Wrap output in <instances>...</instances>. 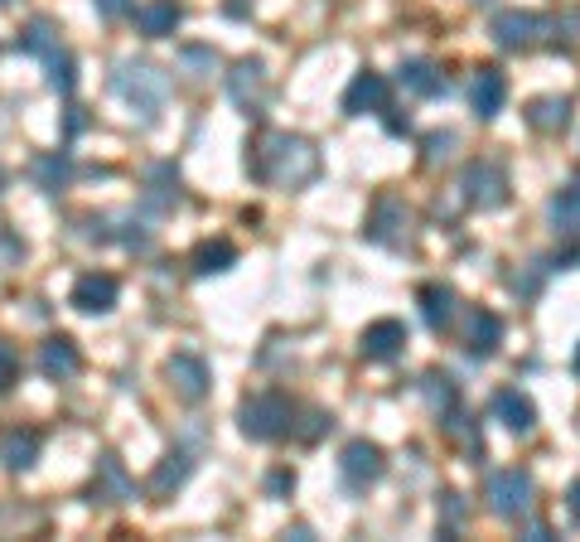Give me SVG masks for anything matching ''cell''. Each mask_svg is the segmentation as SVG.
<instances>
[{"instance_id": "22", "label": "cell", "mask_w": 580, "mask_h": 542, "mask_svg": "<svg viewBox=\"0 0 580 542\" xmlns=\"http://www.w3.org/2000/svg\"><path fill=\"white\" fill-rule=\"evenodd\" d=\"M551 228H557L561 243H580V184L551 200Z\"/></svg>"}, {"instance_id": "31", "label": "cell", "mask_w": 580, "mask_h": 542, "mask_svg": "<svg viewBox=\"0 0 580 542\" xmlns=\"http://www.w3.org/2000/svg\"><path fill=\"white\" fill-rule=\"evenodd\" d=\"M15 378H20V354L10 349L6 339H0V392L15 388Z\"/></svg>"}, {"instance_id": "2", "label": "cell", "mask_w": 580, "mask_h": 542, "mask_svg": "<svg viewBox=\"0 0 580 542\" xmlns=\"http://www.w3.org/2000/svg\"><path fill=\"white\" fill-rule=\"evenodd\" d=\"M112 88H116V98H122L126 108H136L145 116V122H151V116L169 102V73L155 69V63H136V59L116 63Z\"/></svg>"}, {"instance_id": "27", "label": "cell", "mask_w": 580, "mask_h": 542, "mask_svg": "<svg viewBox=\"0 0 580 542\" xmlns=\"http://www.w3.org/2000/svg\"><path fill=\"white\" fill-rule=\"evenodd\" d=\"M20 49H24V54H39V59L59 54L63 39H59V30H54V20H30V30L20 34Z\"/></svg>"}, {"instance_id": "4", "label": "cell", "mask_w": 580, "mask_h": 542, "mask_svg": "<svg viewBox=\"0 0 580 542\" xmlns=\"http://www.w3.org/2000/svg\"><path fill=\"white\" fill-rule=\"evenodd\" d=\"M459 190H465V204L484 208V214H494V208L508 204V175L498 161H474L465 170V184H459Z\"/></svg>"}, {"instance_id": "9", "label": "cell", "mask_w": 580, "mask_h": 542, "mask_svg": "<svg viewBox=\"0 0 580 542\" xmlns=\"http://www.w3.org/2000/svg\"><path fill=\"white\" fill-rule=\"evenodd\" d=\"M165 378H169V388H175L179 402H204L208 398V364L199 354H175V359L165 364Z\"/></svg>"}, {"instance_id": "32", "label": "cell", "mask_w": 580, "mask_h": 542, "mask_svg": "<svg viewBox=\"0 0 580 542\" xmlns=\"http://www.w3.org/2000/svg\"><path fill=\"white\" fill-rule=\"evenodd\" d=\"M450 145H455V131H435V136H426V165L450 161Z\"/></svg>"}, {"instance_id": "16", "label": "cell", "mask_w": 580, "mask_h": 542, "mask_svg": "<svg viewBox=\"0 0 580 542\" xmlns=\"http://www.w3.org/2000/svg\"><path fill=\"white\" fill-rule=\"evenodd\" d=\"M363 354L367 359H377V364H387V359H397V354L406 349V325L402 320H373L363 329Z\"/></svg>"}, {"instance_id": "33", "label": "cell", "mask_w": 580, "mask_h": 542, "mask_svg": "<svg viewBox=\"0 0 580 542\" xmlns=\"http://www.w3.org/2000/svg\"><path fill=\"white\" fill-rule=\"evenodd\" d=\"M20 257H24V243L15 233H0V272H10V267H20Z\"/></svg>"}, {"instance_id": "35", "label": "cell", "mask_w": 580, "mask_h": 542, "mask_svg": "<svg viewBox=\"0 0 580 542\" xmlns=\"http://www.w3.org/2000/svg\"><path fill=\"white\" fill-rule=\"evenodd\" d=\"M92 6H97L102 20H116V16H126L131 10V0H92Z\"/></svg>"}, {"instance_id": "13", "label": "cell", "mask_w": 580, "mask_h": 542, "mask_svg": "<svg viewBox=\"0 0 580 542\" xmlns=\"http://www.w3.org/2000/svg\"><path fill=\"white\" fill-rule=\"evenodd\" d=\"M504 102H508V78L498 73V69H479L474 73V83H469V108H474V116H498L504 112Z\"/></svg>"}, {"instance_id": "34", "label": "cell", "mask_w": 580, "mask_h": 542, "mask_svg": "<svg viewBox=\"0 0 580 542\" xmlns=\"http://www.w3.org/2000/svg\"><path fill=\"white\" fill-rule=\"evenodd\" d=\"M184 63H189V69H204V73H214L218 54H214V49H184Z\"/></svg>"}, {"instance_id": "37", "label": "cell", "mask_w": 580, "mask_h": 542, "mask_svg": "<svg viewBox=\"0 0 580 542\" xmlns=\"http://www.w3.org/2000/svg\"><path fill=\"white\" fill-rule=\"evenodd\" d=\"M566 509H571V519L580 523V480H576L571 489H566Z\"/></svg>"}, {"instance_id": "39", "label": "cell", "mask_w": 580, "mask_h": 542, "mask_svg": "<svg viewBox=\"0 0 580 542\" xmlns=\"http://www.w3.org/2000/svg\"><path fill=\"white\" fill-rule=\"evenodd\" d=\"M571 368H576V374H580V349H576V364H571Z\"/></svg>"}, {"instance_id": "28", "label": "cell", "mask_w": 580, "mask_h": 542, "mask_svg": "<svg viewBox=\"0 0 580 542\" xmlns=\"http://www.w3.org/2000/svg\"><path fill=\"white\" fill-rule=\"evenodd\" d=\"M69 175H73L69 155H39V161H34V184L44 194H59L63 184H69Z\"/></svg>"}, {"instance_id": "25", "label": "cell", "mask_w": 580, "mask_h": 542, "mask_svg": "<svg viewBox=\"0 0 580 542\" xmlns=\"http://www.w3.org/2000/svg\"><path fill=\"white\" fill-rule=\"evenodd\" d=\"M527 122L537 131H566V122H571V102L566 98H537L532 108H527Z\"/></svg>"}, {"instance_id": "10", "label": "cell", "mask_w": 580, "mask_h": 542, "mask_svg": "<svg viewBox=\"0 0 580 542\" xmlns=\"http://www.w3.org/2000/svg\"><path fill=\"white\" fill-rule=\"evenodd\" d=\"M542 30H547V20L532 16V10H504V16H494L498 49H512V54H518V49H532Z\"/></svg>"}, {"instance_id": "38", "label": "cell", "mask_w": 580, "mask_h": 542, "mask_svg": "<svg viewBox=\"0 0 580 542\" xmlns=\"http://www.w3.org/2000/svg\"><path fill=\"white\" fill-rule=\"evenodd\" d=\"M6 184H10V170H0V194H6Z\"/></svg>"}, {"instance_id": "36", "label": "cell", "mask_w": 580, "mask_h": 542, "mask_svg": "<svg viewBox=\"0 0 580 542\" xmlns=\"http://www.w3.org/2000/svg\"><path fill=\"white\" fill-rule=\"evenodd\" d=\"M450 519V528H459V519H465V509H459V494H445V504H441V523Z\"/></svg>"}, {"instance_id": "21", "label": "cell", "mask_w": 580, "mask_h": 542, "mask_svg": "<svg viewBox=\"0 0 580 542\" xmlns=\"http://www.w3.org/2000/svg\"><path fill=\"white\" fill-rule=\"evenodd\" d=\"M39 460V431H6L0 436V466L6 470H30Z\"/></svg>"}, {"instance_id": "15", "label": "cell", "mask_w": 580, "mask_h": 542, "mask_svg": "<svg viewBox=\"0 0 580 542\" xmlns=\"http://www.w3.org/2000/svg\"><path fill=\"white\" fill-rule=\"evenodd\" d=\"M382 108H387V78L373 73V69L353 78L349 92H344V112L349 116H367V112H382Z\"/></svg>"}, {"instance_id": "19", "label": "cell", "mask_w": 580, "mask_h": 542, "mask_svg": "<svg viewBox=\"0 0 580 542\" xmlns=\"http://www.w3.org/2000/svg\"><path fill=\"white\" fill-rule=\"evenodd\" d=\"M179 20H184V10L175 6V0H145V6L136 10V24H141V34H145V39H165V34H175V30H179Z\"/></svg>"}, {"instance_id": "17", "label": "cell", "mask_w": 580, "mask_h": 542, "mask_svg": "<svg viewBox=\"0 0 580 542\" xmlns=\"http://www.w3.org/2000/svg\"><path fill=\"white\" fill-rule=\"evenodd\" d=\"M494 412H498V421H504L508 431H518V436H527L537 427V407H532V398L527 392H518V388H504L494 398Z\"/></svg>"}, {"instance_id": "23", "label": "cell", "mask_w": 580, "mask_h": 542, "mask_svg": "<svg viewBox=\"0 0 580 542\" xmlns=\"http://www.w3.org/2000/svg\"><path fill=\"white\" fill-rule=\"evenodd\" d=\"M402 88L416 92V98H441V92H445V73L435 69V63H426V59H406L402 63Z\"/></svg>"}, {"instance_id": "3", "label": "cell", "mask_w": 580, "mask_h": 542, "mask_svg": "<svg viewBox=\"0 0 580 542\" xmlns=\"http://www.w3.org/2000/svg\"><path fill=\"white\" fill-rule=\"evenodd\" d=\"M290 402L281 398V392H257V398L242 402V412H237V421H242V436H252V441H276V436L290 431Z\"/></svg>"}, {"instance_id": "30", "label": "cell", "mask_w": 580, "mask_h": 542, "mask_svg": "<svg viewBox=\"0 0 580 542\" xmlns=\"http://www.w3.org/2000/svg\"><path fill=\"white\" fill-rule=\"evenodd\" d=\"M44 63H49V83H54L59 92H73V83H77V69H73V54H69V49L49 54Z\"/></svg>"}, {"instance_id": "5", "label": "cell", "mask_w": 580, "mask_h": 542, "mask_svg": "<svg viewBox=\"0 0 580 542\" xmlns=\"http://www.w3.org/2000/svg\"><path fill=\"white\" fill-rule=\"evenodd\" d=\"M532 474L527 470H494L489 474V509L498 519H522L532 509Z\"/></svg>"}, {"instance_id": "6", "label": "cell", "mask_w": 580, "mask_h": 542, "mask_svg": "<svg viewBox=\"0 0 580 542\" xmlns=\"http://www.w3.org/2000/svg\"><path fill=\"white\" fill-rule=\"evenodd\" d=\"M382 470H387V460H382V451L373 441H349L344 456H339V474H344L349 489H367L382 480Z\"/></svg>"}, {"instance_id": "26", "label": "cell", "mask_w": 580, "mask_h": 542, "mask_svg": "<svg viewBox=\"0 0 580 542\" xmlns=\"http://www.w3.org/2000/svg\"><path fill=\"white\" fill-rule=\"evenodd\" d=\"M232 262H237V247L222 243V237H218V243H199V247H194V272H199V276H218V272H228Z\"/></svg>"}, {"instance_id": "12", "label": "cell", "mask_w": 580, "mask_h": 542, "mask_svg": "<svg viewBox=\"0 0 580 542\" xmlns=\"http://www.w3.org/2000/svg\"><path fill=\"white\" fill-rule=\"evenodd\" d=\"M116 276L107 272H87V276H77V286H73V306L83 310V315H107L116 306Z\"/></svg>"}, {"instance_id": "14", "label": "cell", "mask_w": 580, "mask_h": 542, "mask_svg": "<svg viewBox=\"0 0 580 542\" xmlns=\"http://www.w3.org/2000/svg\"><path fill=\"white\" fill-rule=\"evenodd\" d=\"M77 368H83V354H77V344L73 339H44V349H39V374H44L49 382H69Z\"/></svg>"}, {"instance_id": "40", "label": "cell", "mask_w": 580, "mask_h": 542, "mask_svg": "<svg viewBox=\"0 0 580 542\" xmlns=\"http://www.w3.org/2000/svg\"><path fill=\"white\" fill-rule=\"evenodd\" d=\"M0 6H10V0H0Z\"/></svg>"}, {"instance_id": "1", "label": "cell", "mask_w": 580, "mask_h": 542, "mask_svg": "<svg viewBox=\"0 0 580 542\" xmlns=\"http://www.w3.org/2000/svg\"><path fill=\"white\" fill-rule=\"evenodd\" d=\"M257 175L276 184V190H300V184H310L320 175V151H314V141H305V136L271 131V136H261Z\"/></svg>"}, {"instance_id": "7", "label": "cell", "mask_w": 580, "mask_h": 542, "mask_svg": "<svg viewBox=\"0 0 580 542\" xmlns=\"http://www.w3.org/2000/svg\"><path fill=\"white\" fill-rule=\"evenodd\" d=\"M267 69H261L257 59H242V63H232V73H228V98L237 102L242 112H261L267 108Z\"/></svg>"}, {"instance_id": "29", "label": "cell", "mask_w": 580, "mask_h": 542, "mask_svg": "<svg viewBox=\"0 0 580 542\" xmlns=\"http://www.w3.org/2000/svg\"><path fill=\"white\" fill-rule=\"evenodd\" d=\"M421 398L431 402V412H435V417H445V412H455L459 392H455V382H450V378H441V374H426V382H421Z\"/></svg>"}, {"instance_id": "20", "label": "cell", "mask_w": 580, "mask_h": 542, "mask_svg": "<svg viewBox=\"0 0 580 542\" xmlns=\"http://www.w3.org/2000/svg\"><path fill=\"white\" fill-rule=\"evenodd\" d=\"M189 474H194V460L184 456V451H169L160 466H155V474H151V484H145V489H151L155 499H169L184 480H189Z\"/></svg>"}, {"instance_id": "8", "label": "cell", "mask_w": 580, "mask_h": 542, "mask_svg": "<svg viewBox=\"0 0 580 542\" xmlns=\"http://www.w3.org/2000/svg\"><path fill=\"white\" fill-rule=\"evenodd\" d=\"M136 499V480L116 456H97V474H92V504H131Z\"/></svg>"}, {"instance_id": "18", "label": "cell", "mask_w": 580, "mask_h": 542, "mask_svg": "<svg viewBox=\"0 0 580 542\" xmlns=\"http://www.w3.org/2000/svg\"><path fill=\"white\" fill-rule=\"evenodd\" d=\"M498 339H504V320H498L494 310H474L465 320V349L474 359H484V354L498 349Z\"/></svg>"}, {"instance_id": "24", "label": "cell", "mask_w": 580, "mask_h": 542, "mask_svg": "<svg viewBox=\"0 0 580 542\" xmlns=\"http://www.w3.org/2000/svg\"><path fill=\"white\" fill-rule=\"evenodd\" d=\"M455 290L450 286H441V282H431V286H421V315H426V325L431 329H445L455 320Z\"/></svg>"}, {"instance_id": "11", "label": "cell", "mask_w": 580, "mask_h": 542, "mask_svg": "<svg viewBox=\"0 0 580 542\" xmlns=\"http://www.w3.org/2000/svg\"><path fill=\"white\" fill-rule=\"evenodd\" d=\"M367 237H373V243H387V247H402L406 237H412V208L402 200H377Z\"/></svg>"}]
</instances>
